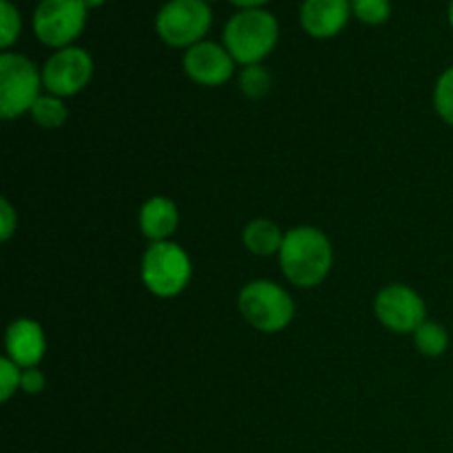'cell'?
<instances>
[{"label": "cell", "mask_w": 453, "mask_h": 453, "mask_svg": "<svg viewBox=\"0 0 453 453\" xmlns=\"http://www.w3.org/2000/svg\"><path fill=\"white\" fill-rule=\"evenodd\" d=\"M334 252L330 239L314 226H296L288 230L279 250V265L290 283L299 288H314L332 270Z\"/></svg>", "instance_id": "obj_1"}, {"label": "cell", "mask_w": 453, "mask_h": 453, "mask_svg": "<svg viewBox=\"0 0 453 453\" xmlns=\"http://www.w3.org/2000/svg\"><path fill=\"white\" fill-rule=\"evenodd\" d=\"M279 40V22L265 9H243L224 27V47L237 65H259Z\"/></svg>", "instance_id": "obj_2"}, {"label": "cell", "mask_w": 453, "mask_h": 453, "mask_svg": "<svg viewBox=\"0 0 453 453\" xmlns=\"http://www.w3.org/2000/svg\"><path fill=\"white\" fill-rule=\"evenodd\" d=\"M193 277V264L181 246L173 242H157L146 248L142 257V281L150 295L173 299L181 295Z\"/></svg>", "instance_id": "obj_3"}, {"label": "cell", "mask_w": 453, "mask_h": 453, "mask_svg": "<svg viewBox=\"0 0 453 453\" xmlns=\"http://www.w3.org/2000/svg\"><path fill=\"white\" fill-rule=\"evenodd\" d=\"M239 312L255 330L274 334L292 323L295 301L274 281L257 279L239 292Z\"/></svg>", "instance_id": "obj_4"}, {"label": "cell", "mask_w": 453, "mask_h": 453, "mask_svg": "<svg viewBox=\"0 0 453 453\" xmlns=\"http://www.w3.org/2000/svg\"><path fill=\"white\" fill-rule=\"evenodd\" d=\"M42 73L34 62L20 53L4 51L0 56V115L13 119L29 113L42 93Z\"/></svg>", "instance_id": "obj_5"}, {"label": "cell", "mask_w": 453, "mask_h": 453, "mask_svg": "<svg viewBox=\"0 0 453 453\" xmlns=\"http://www.w3.org/2000/svg\"><path fill=\"white\" fill-rule=\"evenodd\" d=\"M212 25V9L203 0H168L155 18L159 38L175 49H190L203 42Z\"/></svg>", "instance_id": "obj_6"}, {"label": "cell", "mask_w": 453, "mask_h": 453, "mask_svg": "<svg viewBox=\"0 0 453 453\" xmlns=\"http://www.w3.org/2000/svg\"><path fill=\"white\" fill-rule=\"evenodd\" d=\"M87 12L82 0H40L34 12V34L51 49L71 47L82 34Z\"/></svg>", "instance_id": "obj_7"}, {"label": "cell", "mask_w": 453, "mask_h": 453, "mask_svg": "<svg viewBox=\"0 0 453 453\" xmlns=\"http://www.w3.org/2000/svg\"><path fill=\"white\" fill-rule=\"evenodd\" d=\"M93 78V58L82 47L58 49L42 66L44 91L56 97L78 96Z\"/></svg>", "instance_id": "obj_8"}, {"label": "cell", "mask_w": 453, "mask_h": 453, "mask_svg": "<svg viewBox=\"0 0 453 453\" xmlns=\"http://www.w3.org/2000/svg\"><path fill=\"white\" fill-rule=\"evenodd\" d=\"M374 312L388 330L396 334H414L427 321V305L423 296L410 286L392 283L379 292L374 301Z\"/></svg>", "instance_id": "obj_9"}, {"label": "cell", "mask_w": 453, "mask_h": 453, "mask_svg": "<svg viewBox=\"0 0 453 453\" xmlns=\"http://www.w3.org/2000/svg\"><path fill=\"white\" fill-rule=\"evenodd\" d=\"M184 71L193 82L203 84V87H219L233 78L234 60L224 44L203 40L186 49Z\"/></svg>", "instance_id": "obj_10"}, {"label": "cell", "mask_w": 453, "mask_h": 453, "mask_svg": "<svg viewBox=\"0 0 453 453\" xmlns=\"http://www.w3.org/2000/svg\"><path fill=\"white\" fill-rule=\"evenodd\" d=\"M352 16V0H303L301 25L312 38H332L341 34Z\"/></svg>", "instance_id": "obj_11"}, {"label": "cell", "mask_w": 453, "mask_h": 453, "mask_svg": "<svg viewBox=\"0 0 453 453\" xmlns=\"http://www.w3.org/2000/svg\"><path fill=\"white\" fill-rule=\"evenodd\" d=\"M4 349H7V358H12L22 370L38 367L47 349V339L40 323L31 319H16L4 334Z\"/></svg>", "instance_id": "obj_12"}, {"label": "cell", "mask_w": 453, "mask_h": 453, "mask_svg": "<svg viewBox=\"0 0 453 453\" xmlns=\"http://www.w3.org/2000/svg\"><path fill=\"white\" fill-rule=\"evenodd\" d=\"M180 226L177 203L168 197H150L140 211V230L150 243L168 242Z\"/></svg>", "instance_id": "obj_13"}, {"label": "cell", "mask_w": 453, "mask_h": 453, "mask_svg": "<svg viewBox=\"0 0 453 453\" xmlns=\"http://www.w3.org/2000/svg\"><path fill=\"white\" fill-rule=\"evenodd\" d=\"M283 237H286V234L281 233V228L270 219H252L250 224H246L242 234L243 246H246L252 255L259 257L279 255Z\"/></svg>", "instance_id": "obj_14"}, {"label": "cell", "mask_w": 453, "mask_h": 453, "mask_svg": "<svg viewBox=\"0 0 453 453\" xmlns=\"http://www.w3.org/2000/svg\"><path fill=\"white\" fill-rule=\"evenodd\" d=\"M414 345L423 357L438 358L449 348V334L445 327L436 321H425L418 330L414 332Z\"/></svg>", "instance_id": "obj_15"}, {"label": "cell", "mask_w": 453, "mask_h": 453, "mask_svg": "<svg viewBox=\"0 0 453 453\" xmlns=\"http://www.w3.org/2000/svg\"><path fill=\"white\" fill-rule=\"evenodd\" d=\"M29 113L31 119L42 128H60L66 122V118H69V109L62 102V97L51 96V93L40 96L35 104L31 106Z\"/></svg>", "instance_id": "obj_16"}, {"label": "cell", "mask_w": 453, "mask_h": 453, "mask_svg": "<svg viewBox=\"0 0 453 453\" xmlns=\"http://www.w3.org/2000/svg\"><path fill=\"white\" fill-rule=\"evenodd\" d=\"M270 87H273V78H270L268 69L261 65L243 66L239 73V88L250 100H259V97L268 96Z\"/></svg>", "instance_id": "obj_17"}, {"label": "cell", "mask_w": 453, "mask_h": 453, "mask_svg": "<svg viewBox=\"0 0 453 453\" xmlns=\"http://www.w3.org/2000/svg\"><path fill=\"white\" fill-rule=\"evenodd\" d=\"M352 13L363 25H383L392 16L389 0H352Z\"/></svg>", "instance_id": "obj_18"}, {"label": "cell", "mask_w": 453, "mask_h": 453, "mask_svg": "<svg viewBox=\"0 0 453 453\" xmlns=\"http://www.w3.org/2000/svg\"><path fill=\"white\" fill-rule=\"evenodd\" d=\"M22 31L20 12L13 7L12 0H0V47L9 49Z\"/></svg>", "instance_id": "obj_19"}, {"label": "cell", "mask_w": 453, "mask_h": 453, "mask_svg": "<svg viewBox=\"0 0 453 453\" xmlns=\"http://www.w3.org/2000/svg\"><path fill=\"white\" fill-rule=\"evenodd\" d=\"M434 106L442 122L453 127V66L438 78L436 88H434Z\"/></svg>", "instance_id": "obj_20"}, {"label": "cell", "mask_w": 453, "mask_h": 453, "mask_svg": "<svg viewBox=\"0 0 453 453\" xmlns=\"http://www.w3.org/2000/svg\"><path fill=\"white\" fill-rule=\"evenodd\" d=\"M22 367H18L12 358L4 357L0 361V401L7 403L20 389Z\"/></svg>", "instance_id": "obj_21"}, {"label": "cell", "mask_w": 453, "mask_h": 453, "mask_svg": "<svg viewBox=\"0 0 453 453\" xmlns=\"http://www.w3.org/2000/svg\"><path fill=\"white\" fill-rule=\"evenodd\" d=\"M18 228V215L13 211V206L9 203V199H0V239L3 242H9L12 234L16 233Z\"/></svg>", "instance_id": "obj_22"}, {"label": "cell", "mask_w": 453, "mask_h": 453, "mask_svg": "<svg viewBox=\"0 0 453 453\" xmlns=\"http://www.w3.org/2000/svg\"><path fill=\"white\" fill-rule=\"evenodd\" d=\"M44 388H47V379H44V374L38 370V367H27V370H22V379H20L22 392L29 394V396H35V394L42 392Z\"/></svg>", "instance_id": "obj_23"}, {"label": "cell", "mask_w": 453, "mask_h": 453, "mask_svg": "<svg viewBox=\"0 0 453 453\" xmlns=\"http://www.w3.org/2000/svg\"><path fill=\"white\" fill-rule=\"evenodd\" d=\"M230 3L243 12V9H261L268 0H230Z\"/></svg>", "instance_id": "obj_24"}, {"label": "cell", "mask_w": 453, "mask_h": 453, "mask_svg": "<svg viewBox=\"0 0 453 453\" xmlns=\"http://www.w3.org/2000/svg\"><path fill=\"white\" fill-rule=\"evenodd\" d=\"M104 3H106V0H82V4L87 9H97V7H102Z\"/></svg>", "instance_id": "obj_25"}, {"label": "cell", "mask_w": 453, "mask_h": 453, "mask_svg": "<svg viewBox=\"0 0 453 453\" xmlns=\"http://www.w3.org/2000/svg\"><path fill=\"white\" fill-rule=\"evenodd\" d=\"M449 25L453 27V0H451V4H449Z\"/></svg>", "instance_id": "obj_26"}, {"label": "cell", "mask_w": 453, "mask_h": 453, "mask_svg": "<svg viewBox=\"0 0 453 453\" xmlns=\"http://www.w3.org/2000/svg\"><path fill=\"white\" fill-rule=\"evenodd\" d=\"M203 3H208V4H211V3H215V0H203Z\"/></svg>", "instance_id": "obj_27"}]
</instances>
